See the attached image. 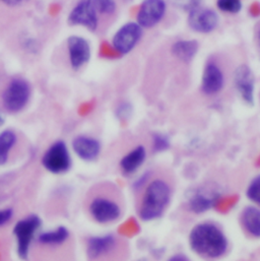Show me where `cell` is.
Returning <instances> with one entry per match:
<instances>
[{"label":"cell","mask_w":260,"mask_h":261,"mask_svg":"<svg viewBox=\"0 0 260 261\" xmlns=\"http://www.w3.org/2000/svg\"><path fill=\"white\" fill-rule=\"evenodd\" d=\"M25 1H28V0H4V2L7 5H10V6H15V5L21 4V3L25 2Z\"/></svg>","instance_id":"cell-28"},{"label":"cell","mask_w":260,"mask_h":261,"mask_svg":"<svg viewBox=\"0 0 260 261\" xmlns=\"http://www.w3.org/2000/svg\"><path fill=\"white\" fill-rule=\"evenodd\" d=\"M187 258L184 257V256H181V255H177V256H174L171 258V260H186Z\"/></svg>","instance_id":"cell-30"},{"label":"cell","mask_w":260,"mask_h":261,"mask_svg":"<svg viewBox=\"0 0 260 261\" xmlns=\"http://www.w3.org/2000/svg\"><path fill=\"white\" fill-rule=\"evenodd\" d=\"M219 21L218 13L211 8L198 6L188 12V25L197 33H212L219 25Z\"/></svg>","instance_id":"cell-10"},{"label":"cell","mask_w":260,"mask_h":261,"mask_svg":"<svg viewBox=\"0 0 260 261\" xmlns=\"http://www.w3.org/2000/svg\"><path fill=\"white\" fill-rule=\"evenodd\" d=\"M199 45L195 40H180L173 44L172 54L179 60L189 63L195 57Z\"/></svg>","instance_id":"cell-20"},{"label":"cell","mask_w":260,"mask_h":261,"mask_svg":"<svg viewBox=\"0 0 260 261\" xmlns=\"http://www.w3.org/2000/svg\"><path fill=\"white\" fill-rule=\"evenodd\" d=\"M40 226L41 220L35 215L27 217L15 224L13 234L17 241V254L21 259H28L34 236Z\"/></svg>","instance_id":"cell-5"},{"label":"cell","mask_w":260,"mask_h":261,"mask_svg":"<svg viewBox=\"0 0 260 261\" xmlns=\"http://www.w3.org/2000/svg\"><path fill=\"white\" fill-rule=\"evenodd\" d=\"M146 156L145 148L142 145H138L129 151L120 162V167L125 174H131L136 171L144 162Z\"/></svg>","instance_id":"cell-21"},{"label":"cell","mask_w":260,"mask_h":261,"mask_svg":"<svg viewBox=\"0 0 260 261\" xmlns=\"http://www.w3.org/2000/svg\"><path fill=\"white\" fill-rule=\"evenodd\" d=\"M43 167L53 174H62L71 167V158L66 144L56 141L44 153L42 158Z\"/></svg>","instance_id":"cell-6"},{"label":"cell","mask_w":260,"mask_h":261,"mask_svg":"<svg viewBox=\"0 0 260 261\" xmlns=\"http://www.w3.org/2000/svg\"><path fill=\"white\" fill-rule=\"evenodd\" d=\"M32 95L30 84L21 77L9 80L0 91V109L15 114L24 109Z\"/></svg>","instance_id":"cell-4"},{"label":"cell","mask_w":260,"mask_h":261,"mask_svg":"<svg viewBox=\"0 0 260 261\" xmlns=\"http://www.w3.org/2000/svg\"><path fill=\"white\" fill-rule=\"evenodd\" d=\"M99 16L90 0H80L69 13L68 22L72 25H84L95 32L99 27Z\"/></svg>","instance_id":"cell-8"},{"label":"cell","mask_w":260,"mask_h":261,"mask_svg":"<svg viewBox=\"0 0 260 261\" xmlns=\"http://www.w3.org/2000/svg\"><path fill=\"white\" fill-rule=\"evenodd\" d=\"M255 37H256V43H257V47H258L260 54V22L258 23V25L256 27V30H255Z\"/></svg>","instance_id":"cell-29"},{"label":"cell","mask_w":260,"mask_h":261,"mask_svg":"<svg viewBox=\"0 0 260 261\" xmlns=\"http://www.w3.org/2000/svg\"><path fill=\"white\" fill-rule=\"evenodd\" d=\"M141 36L142 28L137 22H127L114 35L113 48L120 54H127L136 46Z\"/></svg>","instance_id":"cell-9"},{"label":"cell","mask_w":260,"mask_h":261,"mask_svg":"<svg viewBox=\"0 0 260 261\" xmlns=\"http://www.w3.org/2000/svg\"><path fill=\"white\" fill-rule=\"evenodd\" d=\"M240 224L245 233L253 238H260V210L247 206L240 216Z\"/></svg>","instance_id":"cell-19"},{"label":"cell","mask_w":260,"mask_h":261,"mask_svg":"<svg viewBox=\"0 0 260 261\" xmlns=\"http://www.w3.org/2000/svg\"><path fill=\"white\" fill-rule=\"evenodd\" d=\"M121 243L114 235L93 237L87 243V255L91 260L112 259L116 257V251Z\"/></svg>","instance_id":"cell-7"},{"label":"cell","mask_w":260,"mask_h":261,"mask_svg":"<svg viewBox=\"0 0 260 261\" xmlns=\"http://www.w3.org/2000/svg\"><path fill=\"white\" fill-rule=\"evenodd\" d=\"M3 123H4V118H3L2 114H1V111H0V127L3 125Z\"/></svg>","instance_id":"cell-31"},{"label":"cell","mask_w":260,"mask_h":261,"mask_svg":"<svg viewBox=\"0 0 260 261\" xmlns=\"http://www.w3.org/2000/svg\"><path fill=\"white\" fill-rule=\"evenodd\" d=\"M225 86V75L221 67L214 61H209L204 67L201 90L207 96L220 93Z\"/></svg>","instance_id":"cell-15"},{"label":"cell","mask_w":260,"mask_h":261,"mask_svg":"<svg viewBox=\"0 0 260 261\" xmlns=\"http://www.w3.org/2000/svg\"><path fill=\"white\" fill-rule=\"evenodd\" d=\"M18 145V135L11 129L0 133V166L11 161Z\"/></svg>","instance_id":"cell-18"},{"label":"cell","mask_w":260,"mask_h":261,"mask_svg":"<svg viewBox=\"0 0 260 261\" xmlns=\"http://www.w3.org/2000/svg\"><path fill=\"white\" fill-rule=\"evenodd\" d=\"M86 207L95 222L103 225L114 223L123 215L122 194L112 183L98 184L89 191Z\"/></svg>","instance_id":"cell-1"},{"label":"cell","mask_w":260,"mask_h":261,"mask_svg":"<svg viewBox=\"0 0 260 261\" xmlns=\"http://www.w3.org/2000/svg\"><path fill=\"white\" fill-rule=\"evenodd\" d=\"M189 244L193 252L205 259L222 257L229 246L222 229L212 223H202L195 226L190 232Z\"/></svg>","instance_id":"cell-3"},{"label":"cell","mask_w":260,"mask_h":261,"mask_svg":"<svg viewBox=\"0 0 260 261\" xmlns=\"http://www.w3.org/2000/svg\"><path fill=\"white\" fill-rule=\"evenodd\" d=\"M169 145V142L166 137L162 135H155L154 136V149L155 150H163L166 149Z\"/></svg>","instance_id":"cell-26"},{"label":"cell","mask_w":260,"mask_h":261,"mask_svg":"<svg viewBox=\"0 0 260 261\" xmlns=\"http://www.w3.org/2000/svg\"><path fill=\"white\" fill-rule=\"evenodd\" d=\"M72 148L79 158L87 162H92L99 156L101 144L96 138L80 135L72 140Z\"/></svg>","instance_id":"cell-16"},{"label":"cell","mask_w":260,"mask_h":261,"mask_svg":"<svg viewBox=\"0 0 260 261\" xmlns=\"http://www.w3.org/2000/svg\"><path fill=\"white\" fill-rule=\"evenodd\" d=\"M170 1L173 4V6H175L176 8L189 12L194 8L200 6L202 0H170Z\"/></svg>","instance_id":"cell-25"},{"label":"cell","mask_w":260,"mask_h":261,"mask_svg":"<svg viewBox=\"0 0 260 261\" xmlns=\"http://www.w3.org/2000/svg\"><path fill=\"white\" fill-rule=\"evenodd\" d=\"M165 13V0H144L137 12V23L141 28H152L162 20Z\"/></svg>","instance_id":"cell-11"},{"label":"cell","mask_w":260,"mask_h":261,"mask_svg":"<svg viewBox=\"0 0 260 261\" xmlns=\"http://www.w3.org/2000/svg\"><path fill=\"white\" fill-rule=\"evenodd\" d=\"M247 197L260 206V175L255 177L247 188Z\"/></svg>","instance_id":"cell-24"},{"label":"cell","mask_w":260,"mask_h":261,"mask_svg":"<svg viewBox=\"0 0 260 261\" xmlns=\"http://www.w3.org/2000/svg\"><path fill=\"white\" fill-rule=\"evenodd\" d=\"M60 10H61V6L58 3H53L49 6V14L52 16H56L57 14H59Z\"/></svg>","instance_id":"cell-27"},{"label":"cell","mask_w":260,"mask_h":261,"mask_svg":"<svg viewBox=\"0 0 260 261\" xmlns=\"http://www.w3.org/2000/svg\"><path fill=\"white\" fill-rule=\"evenodd\" d=\"M70 234L65 227H59L54 231L40 234L36 240L38 247L44 249H57L62 247L69 239Z\"/></svg>","instance_id":"cell-17"},{"label":"cell","mask_w":260,"mask_h":261,"mask_svg":"<svg viewBox=\"0 0 260 261\" xmlns=\"http://www.w3.org/2000/svg\"><path fill=\"white\" fill-rule=\"evenodd\" d=\"M69 62L74 70L85 66L91 59V47L89 42L79 36H71L67 40Z\"/></svg>","instance_id":"cell-12"},{"label":"cell","mask_w":260,"mask_h":261,"mask_svg":"<svg viewBox=\"0 0 260 261\" xmlns=\"http://www.w3.org/2000/svg\"><path fill=\"white\" fill-rule=\"evenodd\" d=\"M141 187L137 201L138 217L145 222L161 218L172 197L173 186L170 179L164 175L152 176L144 180Z\"/></svg>","instance_id":"cell-2"},{"label":"cell","mask_w":260,"mask_h":261,"mask_svg":"<svg viewBox=\"0 0 260 261\" xmlns=\"http://www.w3.org/2000/svg\"><path fill=\"white\" fill-rule=\"evenodd\" d=\"M99 15H112L116 11L115 0H90Z\"/></svg>","instance_id":"cell-22"},{"label":"cell","mask_w":260,"mask_h":261,"mask_svg":"<svg viewBox=\"0 0 260 261\" xmlns=\"http://www.w3.org/2000/svg\"><path fill=\"white\" fill-rule=\"evenodd\" d=\"M220 197L221 194L216 189L200 187L193 190L188 196V206L194 214H203L210 211Z\"/></svg>","instance_id":"cell-13"},{"label":"cell","mask_w":260,"mask_h":261,"mask_svg":"<svg viewBox=\"0 0 260 261\" xmlns=\"http://www.w3.org/2000/svg\"><path fill=\"white\" fill-rule=\"evenodd\" d=\"M234 82L242 99L252 106L254 104L255 79L251 68L246 64L238 66L234 73Z\"/></svg>","instance_id":"cell-14"},{"label":"cell","mask_w":260,"mask_h":261,"mask_svg":"<svg viewBox=\"0 0 260 261\" xmlns=\"http://www.w3.org/2000/svg\"><path fill=\"white\" fill-rule=\"evenodd\" d=\"M218 8L227 13H238L242 9L241 0H218Z\"/></svg>","instance_id":"cell-23"}]
</instances>
